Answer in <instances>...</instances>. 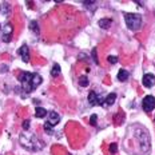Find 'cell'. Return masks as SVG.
I'll return each mask as SVG.
<instances>
[{
  "label": "cell",
  "mask_w": 155,
  "mask_h": 155,
  "mask_svg": "<svg viewBox=\"0 0 155 155\" xmlns=\"http://www.w3.org/2000/svg\"><path fill=\"white\" fill-rule=\"evenodd\" d=\"M124 20L127 27L132 31H138L142 27V16L139 14H126Z\"/></svg>",
  "instance_id": "cell-3"
},
{
  "label": "cell",
  "mask_w": 155,
  "mask_h": 155,
  "mask_svg": "<svg viewBox=\"0 0 155 155\" xmlns=\"http://www.w3.org/2000/svg\"><path fill=\"white\" fill-rule=\"evenodd\" d=\"M7 70H8V67L7 66H5V64H4V66H0V72H7Z\"/></svg>",
  "instance_id": "cell-26"
},
{
  "label": "cell",
  "mask_w": 155,
  "mask_h": 155,
  "mask_svg": "<svg viewBox=\"0 0 155 155\" xmlns=\"http://www.w3.org/2000/svg\"><path fill=\"white\" fill-rule=\"evenodd\" d=\"M41 82H43V78H41L39 74H32V90H36L39 86L41 84Z\"/></svg>",
  "instance_id": "cell-11"
},
{
  "label": "cell",
  "mask_w": 155,
  "mask_h": 155,
  "mask_svg": "<svg viewBox=\"0 0 155 155\" xmlns=\"http://www.w3.org/2000/svg\"><path fill=\"white\" fill-rule=\"evenodd\" d=\"M9 12V5L7 4V3H4V4L2 5V14H4V15H7Z\"/></svg>",
  "instance_id": "cell-21"
},
{
  "label": "cell",
  "mask_w": 155,
  "mask_h": 155,
  "mask_svg": "<svg viewBox=\"0 0 155 155\" xmlns=\"http://www.w3.org/2000/svg\"><path fill=\"white\" fill-rule=\"evenodd\" d=\"M111 23H112L111 19H101L98 24H99V27L101 28H103V30H107V28H110Z\"/></svg>",
  "instance_id": "cell-12"
},
{
  "label": "cell",
  "mask_w": 155,
  "mask_h": 155,
  "mask_svg": "<svg viewBox=\"0 0 155 155\" xmlns=\"http://www.w3.org/2000/svg\"><path fill=\"white\" fill-rule=\"evenodd\" d=\"M21 126H23V130L27 131L28 128H30V120H28V119H27V120H24V122H23V124H21Z\"/></svg>",
  "instance_id": "cell-24"
},
{
  "label": "cell",
  "mask_w": 155,
  "mask_h": 155,
  "mask_svg": "<svg viewBox=\"0 0 155 155\" xmlns=\"http://www.w3.org/2000/svg\"><path fill=\"white\" fill-rule=\"evenodd\" d=\"M44 130H46V132H48V134H50V135H54L52 126H51L50 123H46V124H44Z\"/></svg>",
  "instance_id": "cell-18"
},
{
  "label": "cell",
  "mask_w": 155,
  "mask_h": 155,
  "mask_svg": "<svg viewBox=\"0 0 155 155\" xmlns=\"http://www.w3.org/2000/svg\"><path fill=\"white\" fill-rule=\"evenodd\" d=\"M116 151H118V144H116V143H111V144H110V153H111V154H116Z\"/></svg>",
  "instance_id": "cell-20"
},
{
  "label": "cell",
  "mask_w": 155,
  "mask_h": 155,
  "mask_svg": "<svg viewBox=\"0 0 155 155\" xmlns=\"http://www.w3.org/2000/svg\"><path fill=\"white\" fill-rule=\"evenodd\" d=\"M115 99H116V95L115 94H110V95H107V98H106V106H112L115 103Z\"/></svg>",
  "instance_id": "cell-15"
},
{
  "label": "cell",
  "mask_w": 155,
  "mask_h": 155,
  "mask_svg": "<svg viewBox=\"0 0 155 155\" xmlns=\"http://www.w3.org/2000/svg\"><path fill=\"white\" fill-rule=\"evenodd\" d=\"M12 34H14V25H12L11 23H7L4 27H3V38H4L3 40L8 43V41L11 40V35Z\"/></svg>",
  "instance_id": "cell-6"
},
{
  "label": "cell",
  "mask_w": 155,
  "mask_h": 155,
  "mask_svg": "<svg viewBox=\"0 0 155 155\" xmlns=\"http://www.w3.org/2000/svg\"><path fill=\"white\" fill-rule=\"evenodd\" d=\"M20 143L24 148H27V150H30V151H39L41 147H43L41 142H39L34 135H32V137H24V135H21Z\"/></svg>",
  "instance_id": "cell-1"
},
{
  "label": "cell",
  "mask_w": 155,
  "mask_h": 155,
  "mask_svg": "<svg viewBox=\"0 0 155 155\" xmlns=\"http://www.w3.org/2000/svg\"><path fill=\"white\" fill-rule=\"evenodd\" d=\"M0 28H2V25H0Z\"/></svg>",
  "instance_id": "cell-27"
},
{
  "label": "cell",
  "mask_w": 155,
  "mask_h": 155,
  "mask_svg": "<svg viewBox=\"0 0 155 155\" xmlns=\"http://www.w3.org/2000/svg\"><path fill=\"white\" fill-rule=\"evenodd\" d=\"M19 82L21 83V88H23L24 92H31L34 91L32 90V74L30 72H21L19 75Z\"/></svg>",
  "instance_id": "cell-4"
},
{
  "label": "cell",
  "mask_w": 155,
  "mask_h": 155,
  "mask_svg": "<svg viewBox=\"0 0 155 155\" xmlns=\"http://www.w3.org/2000/svg\"><path fill=\"white\" fill-rule=\"evenodd\" d=\"M19 54H20L21 60H23L24 63H28V62H30V50H28V47L25 46V44L20 47V50H19Z\"/></svg>",
  "instance_id": "cell-10"
},
{
  "label": "cell",
  "mask_w": 155,
  "mask_h": 155,
  "mask_svg": "<svg viewBox=\"0 0 155 155\" xmlns=\"http://www.w3.org/2000/svg\"><path fill=\"white\" fill-rule=\"evenodd\" d=\"M51 75H52L54 78H56V76L60 75V66H59V64L55 63L54 66H52V70H51Z\"/></svg>",
  "instance_id": "cell-16"
},
{
  "label": "cell",
  "mask_w": 155,
  "mask_h": 155,
  "mask_svg": "<svg viewBox=\"0 0 155 155\" xmlns=\"http://www.w3.org/2000/svg\"><path fill=\"white\" fill-rule=\"evenodd\" d=\"M107 60H108V63L115 64L116 62H118V58H116V56H108V58H107Z\"/></svg>",
  "instance_id": "cell-23"
},
{
  "label": "cell",
  "mask_w": 155,
  "mask_h": 155,
  "mask_svg": "<svg viewBox=\"0 0 155 155\" xmlns=\"http://www.w3.org/2000/svg\"><path fill=\"white\" fill-rule=\"evenodd\" d=\"M96 119H98V115L94 114L91 118H90V124H91V126H96Z\"/></svg>",
  "instance_id": "cell-22"
},
{
  "label": "cell",
  "mask_w": 155,
  "mask_h": 155,
  "mask_svg": "<svg viewBox=\"0 0 155 155\" xmlns=\"http://www.w3.org/2000/svg\"><path fill=\"white\" fill-rule=\"evenodd\" d=\"M142 107L146 112H150L155 108V98L153 95H147L143 98V102H142Z\"/></svg>",
  "instance_id": "cell-5"
},
{
  "label": "cell",
  "mask_w": 155,
  "mask_h": 155,
  "mask_svg": "<svg viewBox=\"0 0 155 155\" xmlns=\"http://www.w3.org/2000/svg\"><path fill=\"white\" fill-rule=\"evenodd\" d=\"M88 78H87L86 75H83V76H80L79 78V84L80 86H82V87H87V86H88Z\"/></svg>",
  "instance_id": "cell-17"
},
{
  "label": "cell",
  "mask_w": 155,
  "mask_h": 155,
  "mask_svg": "<svg viewBox=\"0 0 155 155\" xmlns=\"http://www.w3.org/2000/svg\"><path fill=\"white\" fill-rule=\"evenodd\" d=\"M47 114L48 112L46 111V108H43V107H36V110H35V116H36V118H46Z\"/></svg>",
  "instance_id": "cell-14"
},
{
  "label": "cell",
  "mask_w": 155,
  "mask_h": 155,
  "mask_svg": "<svg viewBox=\"0 0 155 155\" xmlns=\"http://www.w3.org/2000/svg\"><path fill=\"white\" fill-rule=\"evenodd\" d=\"M128 76H130V74H128V71H126V70H120L118 72V80L119 82H126V80L128 79Z\"/></svg>",
  "instance_id": "cell-13"
},
{
  "label": "cell",
  "mask_w": 155,
  "mask_h": 155,
  "mask_svg": "<svg viewBox=\"0 0 155 155\" xmlns=\"http://www.w3.org/2000/svg\"><path fill=\"white\" fill-rule=\"evenodd\" d=\"M135 134H137V138L139 139L142 151L147 153V151L150 150V135H148L147 130H146V128H143V127H137Z\"/></svg>",
  "instance_id": "cell-2"
},
{
  "label": "cell",
  "mask_w": 155,
  "mask_h": 155,
  "mask_svg": "<svg viewBox=\"0 0 155 155\" xmlns=\"http://www.w3.org/2000/svg\"><path fill=\"white\" fill-rule=\"evenodd\" d=\"M30 27H31V30L34 31V32H36V34H39V25H38L36 21H31Z\"/></svg>",
  "instance_id": "cell-19"
},
{
  "label": "cell",
  "mask_w": 155,
  "mask_h": 155,
  "mask_svg": "<svg viewBox=\"0 0 155 155\" xmlns=\"http://www.w3.org/2000/svg\"><path fill=\"white\" fill-rule=\"evenodd\" d=\"M92 58H94V62L98 63V56H96V48L92 50Z\"/></svg>",
  "instance_id": "cell-25"
},
{
  "label": "cell",
  "mask_w": 155,
  "mask_h": 155,
  "mask_svg": "<svg viewBox=\"0 0 155 155\" xmlns=\"http://www.w3.org/2000/svg\"><path fill=\"white\" fill-rule=\"evenodd\" d=\"M59 120H60V115L58 114V112L51 111V112H48L47 114V123H50L52 127L59 123Z\"/></svg>",
  "instance_id": "cell-8"
},
{
  "label": "cell",
  "mask_w": 155,
  "mask_h": 155,
  "mask_svg": "<svg viewBox=\"0 0 155 155\" xmlns=\"http://www.w3.org/2000/svg\"><path fill=\"white\" fill-rule=\"evenodd\" d=\"M142 83H143L144 87H147V88H151L154 84H155V76L153 74H146V75L143 76V80H142Z\"/></svg>",
  "instance_id": "cell-9"
},
{
  "label": "cell",
  "mask_w": 155,
  "mask_h": 155,
  "mask_svg": "<svg viewBox=\"0 0 155 155\" xmlns=\"http://www.w3.org/2000/svg\"><path fill=\"white\" fill-rule=\"evenodd\" d=\"M88 103L91 106H102L103 104V101H102L101 96H99L95 91H91V92L88 94Z\"/></svg>",
  "instance_id": "cell-7"
}]
</instances>
